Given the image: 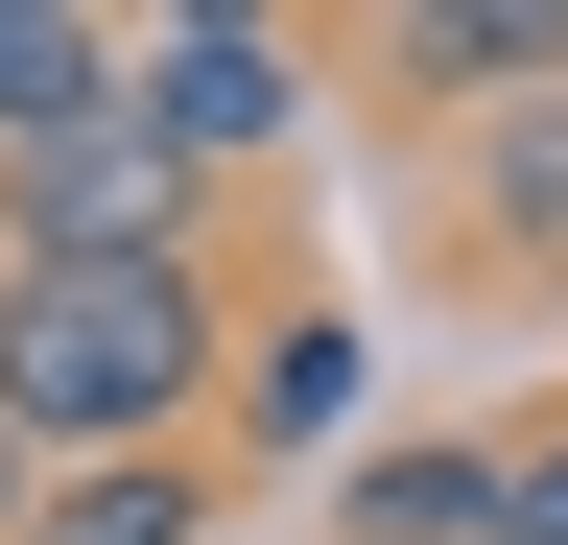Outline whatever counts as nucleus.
<instances>
[{"mask_svg": "<svg viewBox=\"0 0 568 545\" xmlns=\"http://www.w3.org/2000/svg\"><path fill=\"white\" fill-rule=\"evenodd\" d=\"M213 380H237V285L213 261H24V309H0V427L48 474L190 451Z\"/></svg>", "mask_w": 568, "mask_h": 545, "instance_id": "nucleus-1", "label": "nucleus"}, {"mask_svg": "<svg viewBox=\"0 0 568 545\" xmlns=\"http://www.w3.org/2000/svg\"><path fill=\"white\" fill-rule=\"evenodd\" d=\"M0 214H24V261H213V166L166 143V119H95V143H48V166H0Z\"/></svg>", "mask_w": 568, "mask_h": 545, "instance_id": "nucleus-2", "label": "nucleus"}, {"mask_svg": "<svg viewBox=\"0 0 568 545\" xmlns=\"http://www.w3.org/2000/svg\"><path fill=\"white\" fill-rule=\"evenodd\" d=\"M308 72H332V48H308V24H261V0H213V24H142V119H166L213 190L308 143Z\"/></svg>", "mask_w": 568, "mask_h": 545, "instance_id": "nucleus-3", "label": "nucleus"}, {"mask_svg": "<svg viewBox=\"0 0 568 545\" xmlns=\"http://www.w3.org/2000/svg\"><path fill=\"white\" fill-rule=\"evenodd\" d=\"M355 72L474 143V119H545L568 95V0H403V24H355Z\"/></svg>", "mask_w": 568, "mask_h": 545, "instance_id": "nucleus-4", "label": "nucleus"}, {"mask_svg": "<svg viewBox=\"0 0 568 545\" xmlns=\"http://www.w3.org/2000/svg\"><path fill=\"white\" fill-rule=\"evenodd\" d=\"M521 522V427H379L332 474V545H497Z\"/></svg>", "mask_w": 568, "mask_h": 545, "instance_id": "nucleus-5", "label": "nucleus"}, {"mask_svg": "<svg viewBox=\"0 0 568 545\" xmlns=\"http://www.w3.org/2000/svg\"><path fill=\"white\" fill-rule=\"evenodd\" d=\"M450 238H474V285H497V309H568V95L450 143Z\"/></svg>", "mask_w": 568, "mask_h": 545, "instance_id": "nucleus-6", "label": "nucleus"}, {"mask_svg": "<svg viewBox=\"0 0 568 545\" xmlns=\"http://www.w3.org/2000/svg\"><path fill=\"white\" fill-rule=\"evenodd\" d=\"M119 95H142V24H95V0H0V166L95 143Z\"/></svg>", "mask_w": 568, "mask_h": 545, "instance_id": "nucleus-7", "label": "nucleus"}, {"mask_svg": "<svg viewBox=\"0 0 568 545\" xmlns=\"http://www.w3.org/2000/svg\"><path fill=\"white\" fill-rule=\"evenodd\" d=\"M213 522H237V474H213V451H119V474H48L24 545H213Z\"/></svg>", "mask_w": 568, "mask_h": 545, "instance_id": "nucleus-8", "label": "nucleus"}, {"mask_svg": "<svg viewBox=\"0 0 568 545\" xmlns=\"http://www.w3.org/2000/svg\"><path fill=\"white\" fill-rule=\"evenodd\" d=\"M355 403V332H261V380H237V451H308Z\"/></svg>", "mask_w": 568, "mask_h": 545, "instance_id": "nucleus-9", "label": "nucleus"}, {"mask_svg": "<svg viewBox=\"0 0 568 545\" xmlns=\"http://www.w3.org/2000/svg\"><path fill=\"white\" fill-rule=\"evenodd\" d=\"M497 545H568V427H521V522Z\"/></svg>", "mask_w": 568, "mask_h": 545, "instance_id": "nucleus-10", "label": "nucleus"}, {"mask_svg": "<svg viewBox=\"0 0 568 545\" xmlns=\"http://www.w3.org/2000/svg\"><path fill=\"white\" fill-rule=\"evenodd\" d=\"M24 522H48V451H24V427H0V545H24Z\"/></svg>", "mask_w": 568, "mask_h": 545, "instance_id": "nucleus-11", "label": "nucleus"}]
</instances>
